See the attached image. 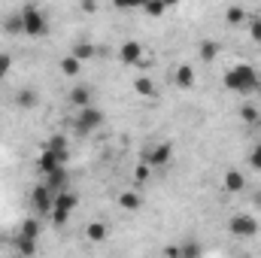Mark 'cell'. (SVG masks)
Here are the masks:
<instances>
[{
  "mask_svg": "<svg viewBox=\"0 0 261 258\" xmlns=\"http://www.w3.org/2000/svg\"><path fill=\"white\" fill-rule=\"evenodd\" d=\"M9 70H12V58H9L6 52H0V79L9 76Z\"/></svg>",
  "mask_w": 261,
  "mask_h": 258,
  "instance_id": "cell-29",
  "label": "cell"
},
{
  "mask_svg": "<svg viewBox=\"0 0 261 258\" xmlns=\"http://www.w3.org/2000/svg\"><path fill=\"white\" fill-rule=\"evenodd\" d=\"M173 82L179 85V88H192L195 85V70H192V64H179V70H176V76H173Z\"/></svg>",
  "mask_w": 261,
  "mask_h": 258,
  "instance_id": "cell-12",
  "label": "cell"
},
{
  "mask_svg": "<svg viewBox=\"0 0 261 258\" xmlns=\"http://www.w3.org/2000/svg\"><path fill=\"white\" fill-rule=\"evenodd\" d=\"M176 3H179V0H164V6H176Z\"/></svg>",
  "mask_w": 261,
  "mask_h": 258,
  "instance_id": "cell-36",
  "label": "cell"
},
{
  "mask_svg": "<svg viewBox=\"0 0 261 258\" xmlns=\"http://www.w3.org/2000/svg\"><path fill=\"white\" fill-rule=\"evenodd\" d=\"M240 119H243V122H255V119H258V110H255V107H249V104H246V107H243V110H240Z\"/></svg>",
  "mask_w": 261,
  "mask_h": 258,
  "instance_id": "cell-30",
  "label": "cell"
},
{
  "mask_svg": "<svg viewBox=\"0 0 261 258\" xmlns=\"http://www.w3.org/2000/svg\"><path fill=\"white\" fill-rule=\"evenodd\" d=\"M67 158H70V149H64V152H58V149H49L46 146V152L40 155V161H37V167L43 170V173H52L55 167H64Z\"/></svg>",
  "mask_w": 261,
  "mask_h": 258,
  "instance_id": "cell-7",
  "label": "cell"
},
{
  "mask_svg": "<svg viewBox=\"0 0 261 258\" xmlns=\"http://www.w3.org/2000/svg\"><path fill=\"white\" fill-rule=\"evenodd\" d=\"M100 125H103V113H100L97 107H91V104H88V107H82V110H79V116H76V134H82V137H85V134L97 131Z\"/></svg>",
  "mask_w": 261,
  "mask_h": 258,
  "instance_id": "cell-3",
  "label": "cell"
},
{
  "mask_svg": "<svg viewBox=\"0 0 261 258\" xmlns=\"http://www.w3.org/2000/svg\"><path fill=\"white\" fill-rule=\"evenodd\" d=\"M134 91H137L140 97H155V94H158V88H155V82H152L149 76H140V79L134 82Z\"/></svg>",
  "mask_w": 261,
  "mask_h": 258,
  "instance_id": "cell-14",
  "label": "cell"
},
{
  "mask_svg": "<svg viewBox=\"0 0 261 258\" xmlns=\"http://www.w3.org/2000/svg\"><path fill=\"white\" fill-rule=\"evenodd\" d=\"M70 104H73V107H79V110H82V107H88V104H91V91H88L85 85H76V88L70 91Z\"/></svg>",
  "mask_w": 261,
  "mask_h": 258,
  "instance_id": "cell-15",
  "label": "cell"
},
{
  "mask_svg": "<svg viewBox=\"0 0 261 258\" xmlns=\"http://www.w3.org/2000/svg\"><path fill=\"white\" fill-rule=\"evenodd\" d=\"M252 203H255V207H258V210H261V189H258V192H255V194H252Z\"/></svg>",
  "mask_w": 261,
  "mask_h": 258,
  "instance_id": "cell-35",
  "label": "cell"
},
{
  "mask_svg": "<svg viewBox=\"0 0 261 258\" xmlns=\"http://www.w3.org/2000/svg\"><path fill=\"white\" fill-rule=\"evenodd\" d=\"M225 21H228V24H243V21H246L243 6H228V9H225Z\"/></svg>",
  "mask_w": 261,
  "mask_h": 258,
  "instance_id": "cell-22",
  "label": "cell"
},
{
  "mask_svg": "<svg viewBox=\"0 0 261 258\" xmlns=\"http://www.w3.org/2000/svg\"><path fill=\"white\" fill-rule=\"evenodd\" d=\"M222 183H225V192H231V194H237V192L246 189V176H243L240 170H228Z\"/></svg>",
  "mask_w": 261,
  "mask_h": 258,
  "instance_id": "cell-10",
  "label": "cell"
},
{
  "mask_svg": "<svg viewBox=\"0 0 261 258\" xmlns=\"http://www.w3.org/2000/svg\"><path fill=\"white\" fill-rule=\"evenodd\" d=\"M79 3H82L85 12H94V6H97V0H79Z\"/></svg>",
  "mask_w": 261,
  "mask_h": 258,
  "instance_id": "cell-33",
  "label": "cell"
},
{
  "mask_svg": "<svg viewBox=\"0 0 261 258\" xmlns=\"http://www.w3.org/2000/svg\"><path fill=\"white\" fill-rule=\"evenodd\" d=\"M52 203H55V192L43 183V186H34L31 192V207L37 216H52Z\"/></svg>",
  "mask_w": 261,
  "mask_h": 258,
  "instance_id": "cell-4",
  "label": "cell"
},
{
  "mask_svg": "<svg viewBox=\"0 0 261 258\" xmlns=\"http://www.w3.org/2000/svg\"><path fill=\"white\" fill-rule=\"evenodd\" d=\"M228 231H231L234 237H240V240H249V237H255V234H258V222H255L252 216L240 213V216H234V219L228 222Z\"/></svg>",
  "mask_w": 261,
  "mask_h": 258,
  "instance_id": "cell-6",
  "label": "cell"
},
{
  "mask_svg": "<svg viewBox=\"0 0 261 258\" xmlns=\"http://www.w3.org/2000/svg\"><path fill=\"white\" fill-rule=\"evenodd\" d=\"M79 207V197L73 192H67V189H61V192H55V203H52V222L55 225H67V219H70V213Z\"/></svg>",
  "mask_w": 261,
  "mask_h": 258,
  "instance_id": "cell-2",
  "label": "cell"
},
{
  "mask_svg": "<svg viewBox=\"0 0 261 258\" xmlns=\"http://www.w3.org/2000/svg\"><path fill=\"white\" fill-rule=\"evenodd\" d=\"M216 55H219V46H216L213 40H206V43H200V58H203V64H210V61H216Z\"/></svg>",
  "mask_w": 261,
  "mask_h": 258,
  "instance_id": "cell-23",
  "label": "cell"
},
{
  "mask_svg": "<svg viewBox=\"0 0 261 258\" xmlns=\"http://www.w3.org/2000/svg\"><path fill=\"white\" fill-rule=\"evenodd\" d=\"M200 255V246L197 243H186V246H179V258H197Z\"/></svg>",
  "mask_w": 261,
  "mask_h": 258,
  "instance_id": "cell-26",
  "label": "cell"
},
{
  "mask_svg": "<svg viewBox=\"0 0 261 258\" xmlns=\"http://www.w3.org/2000/svg\"><path fill=\"white\" fill-rule=\"evenodd\" d=\"M143 9H146V15H152V18H161L167 6H164V0H146Z\"/></svg>",
  "mask_w": 261,
  "mask_h": 258,
  "instance_id": "cell-24",
  "label": "cell"
},
{
  "mask_svg": "<svg viewBox=\"0 0 261 258\" xmlns=\"http://www.w3.org/2000/svg\"><path fill=\"white\" fill-rule=\"evenodd\" d=\"M67 179H70V176H67L64 167H55L52 173H46V186H49L52 192H61V189H67Z\"/></svg>",
  "mask_w": 261,
  "mask_h": 258,
  "instance_id": "cell-11",
  "label": "cell"
},
{
  "mask_svg": "<svg viewBox=\"0 0 261 258\" xmlns=\"http://www.w3.org/2000/svg\"><path fill=\"white\" fill-rule=\"evenodd\" d=\"M3 31H6V34H24V24H21V12H15V15L3 18Z\"/></svg>",
  "mask_w": 261,
  "mask_h": 258,
  "instance_id": "cell-21",
  "label": "cell"
},
{
  "mask_svg": "<svg viewBox=\"0 0 261 258\" xmlns=\"http://www.w3.org/2000/svg\"><path fill=\"white\" fill-rule=\"evenodd\" d=\"M143 161H146L149 167H164V164L173 161V146H170V143H158V146H152V149L143 155Z\"/></svg>",
  "mask_w": 261,
  "mask_h": 258,
  "instance_id": "cell-8",
  "label": "cell"
},
{
  "mask_svg": "<svg viewBox=\"0 0 261 258\" xmlns=\"http://www.w3.org/2000/svg\"><path fill=\"white\" fill-rule=\"evenodd\" d=\"M119 58H122V64H128V67H134L140 58H143V46L137 43V40H128L122 49H119Z\"/></svg>",
  "mask_w": 261,
  "mask_h": 258,
  "instance_id": "cell-9",
  "label": "cell"
},
{
  "mask_svg": "<svg viewBox=\"0 0 261 258\" xmlns=\"http://www.w3.org/2000/svg\"><path fill=\"white\" fill-rule=\"evenodd\" d=\"M21 24H24V34L28 37H43L46 34V15L40 12V9H34V6H28V9H21Z\"/></svg>",
  "mask_w": 261,
  "mask_h": 258,
  "instance_id": "cell-5",
  "label": "cell"
},
{
  "mask_svg": "<svg viewBox=\"0 0 261 258\" xmlns=\"http://www.w3.org/2000/svg\"><path fill=\"white\" fill-rule=\"evenodd\" d=\"M18 237H31V240H37V237H40V222H37V219H24V222L18 225Z\"/></svg>",
  "mask_w": 261,
  "mask_h": 258,
  "instance_id": "cell-18",
  "label": "cell"
},
{
  "mask_svg": "<svg viewBox=\"0 0 261 258\" xmlns=\"http://www.w3.org/2000/svg\"><path fill=\"white\" fill-rule=\"evenodd\" d=\"M46 146H49V149L64 152V149H67V137H58V134H55V137H49V143H46Z\"/></svg>",
  "mask_w": 261,
  "mask_h": 258,
  "instance_id": "cell-28",
  "label": "cell"
},
{
  "mask_svg": "<svg viewBox=\"0 0 261 258\" xmlns=\"http://www.w3.org/2000/svg\"><path fill=\"white\" fill-rule=\"evenodd\" d=\"M61 73H64V76H79V73H82V61H79L76 55L61 58Z\"/></svg>",
  "mask_w": 261,
  "mask_h": 258,
  "instance_id": "cell-19",
  "label": "cell"
},
{
  "mask_svg": "<svg viewBox=\"0 0 261 258\" xmlns=\"http://www.w3.org/2000/svg\"><path fill=\"white\" fill-rule=\"evenodd\" d=\"M249 34H252V40L261 46V18H252L249 21Z\"/></svg>",
  "mask_w": 261,
  "mask_h": 258,
  "instance_id": "cell-31",
  "label": "cell"
},
{
  "mask_svg": "<svg viewBox=\"0 0 261 258\" xmlns=\"http://www.w3.org/2000/svg\"><path fill=\"white\" fill-rule=\"evenodd\" d=\"M18 252H21V255H34V252H37V240H31V237H18Z\"/></svg>",
  "mask_w": 261,
  "mask_h": 258,
  "instance_id": "cell-25",
  "label": "cell"
},
{
  "mask_svg": "<svg viewBox=\"0 0 261 258\" xmlns=\"http://www.w3.org/2000/svg\"><path fill=\"white\" fill-rule=\"evenodd\" d=\"M225 88L237 91V94H255V91H261V76L255 73V67L234 64L225 73Z\"/></svg>",
  "mask_w": 261,
  "mask_h": 258,
  "instance_id": "cell-1",
  "label": "cell"
},
{
  "mask_svg": "<svg viewBox=\"0 0 261 258\" xmlns=\"http://www.w3.org/2000/svg\"><path fill=\"white\" fill-rule=\"evenodd\" d=\"M15 104H18L21 110H34V107L40 104V94H37L34 88H21V91L15 94Z\"/></svg>",
  "mask_w": 261,
  "mask_h": 258,
  "instance_id": "cell-13",
  "label": "cell"
},
{
  "mask_svg": "<svg viewBox=\"0 0 261 258\" xmlns=\"http://www.w3.org/2000/svg\"><path fill=\"white\" fill-rule=\"evenodd\" d=\"M70 55H76L79 61H88V58H94V43L82 40V43H76V46H73V52H70Z\"/></svg>",
  "mask_w": 261,
  "mask_h": 258,
  "instance_id": "cell-20",
  "label": "cell"
},
{
  "mask_svg": "<svg viewBox=\"0 0 261 258\" xmlns=\"http://www.w3.org/2000/svg\"><path fill=\"white\" fill-rule=\"evenodd\" d=\"M164 255H167V258H179V246H167V249H164Z\"/></svg>",
  "mask_w": 261,
  "mask_h": 258,
  "instance_id": "cell-34",
  "label": "cell"
},
{
  "mask_svg": "<svg viewBox=\"0 0 261 258\" xmlns=\"http://www.w3.org/2000/svg\"><path fill=\"white\" fill-rule=\"evenodd\" d=\"M107 234H110V228H107L103 222H91V225L85 228V237H88V240H94V243L107 240Z\"/></svg>",
  "mask_w": 261,
  "mask_h": 258,
  "instance_id": "cell-16",
  "label": "cell"
},
{
  "mask_svg": "<svg viewBox=\"0 0 261 258\" xmlns=\"http://www.w3.org/2000/svg\"><path fill=\"white\" fill-rule=\"evenodd\" d=\"M249 164H252L255 170H261V143L252 149V152H249Z\"/></svg>",
  "mask_w": 261,
  "mask_h": 258,
  "instance_id": "cell-32",
  "label": "cell"
},
{
  "mask_svg": "<svg viewBox=\"0 0 261 258\" xmlns=\"http://www.w3.org/2000/svg\"><path fill=\"white\" fill-rule=\"evenodd\" d=\"M119 207L128 210V213H137V210H140V194L137 192H122L119 194Z\"/></svg>",
  "mask_w": 261,
  "mask_h": 258,
  "instance_id": "cell-17",
  "label": "cell"
},
{
  "mask_svg": "<svg viewBox=\"0 0 261 258\" xmlns=\"http://www.w3.org/2000/svg\"><path fill=\"white\" fill-rule=\"evenodd\" d=\"M146 0H113V6L116 9H140Z\"/></svg>",
  "mask_w": 261,
  "mask_h": 258,
  "instance_id": "cell-27",
  "label": "cell"
}]
</instances>
